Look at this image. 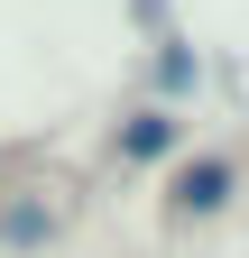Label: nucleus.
I'll return each mask as SVG.
<instances>
[{
	"label": "nucleus",
	"instance_id": "1",
	"mask_svg": "<svg viewBox=\"0 0 249 258\" xmlns=\"http://www.w3.org/2000/svg\"><path fill=\"white\" fill-rule=\"evenodd\" d=\"M231 184H240V175H231V157H194V166L175 175V212H222V203H231Z\"/></svg>",
	"mask_w": 249,
	"mask_h": 258
},
{
	"label": "nucleus",
	"instance_id": "2",
	"mask_svg": "<svg viewBox=\"0 0 249 258\" xmlns=\"http://www.w3.org/2000/svg\"><path fill=\"white\" fill-rule=\"evenodd\" d=\"M175 148V111H130L120 120V157H166Z\"/></svg>",
	"mask_w": 249,
	"mask_h": 258
}]
</instances>
